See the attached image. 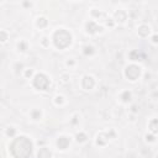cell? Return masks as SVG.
<instances>
[{
  "label": "cell",
  "mask_w": 158,
  "mask_h": 158,
  "mask_svg": "<svg viewBox=\"0 0 158 158\" xmlns=\"http://www.w3.org/2000/svg\"><path fill=\"white\" fill-rule=\"evenodd\" d=\"M49 85V79L43 74V73H38L34 77V87L38 90H47Z\"/></svg>",
  "instance_id": "1"
},
{
  "label": "cell",
  "mask_w": 158,
  "mask_h": 158,
  "mask_svg": "<svg viewBox=\"0 0 158 158\" xmlns=\"http://www.w3.org/2000/svg\"><path fill=\"white\" fill-rule=\"evenodd\" d=\"M141 76V68L136 64H131L125 68V77L131 82L137 80Z\"/></svg>",
  "instance_id": "2"
},
{
  "label": "cell",
  "mask_w": 158,
  "mask_h": 158,
  "mask_svg": "<svg viewBox=\"0 0 158 158\" xmlns=\"http://www.w3.org/2000/svg\"><path fill=\"white\" fill-rule=\"evenodd\" d=\"M85 30H87L88 34H97V32H101L103 27L98 26V24L95 22V21L90 20L89 22H87V25H85Z\"/></svg>",
  "instance_id": "3"
},
{
  "label": "cell",
  "mask_w": 158,
  "mask_h": 158,
  "mask_svg": "<svg viewBox=\"0 0 158 158\" xmlns=\"http://www.w3.org/2000/svg\"><path fill=\"white\" fill-rule=\"evenodd\" d=\"M69 143H70V140H69V137H67V136H61V137L57 139V147L62 151L67 150Z\"/></svg>",
  "instance_id": "4"
},
{
  "label": "cell",
  "mask_w": 158,
  "mask_h": 158,
  "mask_svg": "<svg viewBox=\"0 0 158 158\" xmlns=\"http://www.w3.org/2000/svg\"><path fill=\"white\" fill-rule=\"evenodd\" d=\"M38 158H51L52 157V152L47 148V147H41L38 153H37Z\"/></svg>",
  "instance_id": "5"
},
{
  "label": "cell",
  "mask_w": 158,
  "mask_h": 158,
  "mask_svg": "<svg viewBox=\"0 0 158 158\" xmlns=\"http://www.w3.org/2000/svg\"><path fill=\"white\" fill-rule=\"evenodd\" d=\"M151 32V28L148 25H141L140 28H139V35L141 37H147Z\"/></svg>",
  "instance_id": "6"
},
{
  "label": "cell",
  "mask_w": 158,
  "mask_h": 158,
  "mask_svg": "<svg viewBox=\"0 0 158 158\" xmlns=\"http://www.w3.org/2000/svg\"><path fill=\"white\" fill-rule=\"evenodd\" d=\"M150 131H151V133H153V135L158 133V119H153V120L150 122Z\"/></svg>",
  "instance_id": "7"
},
{
  "label": "cell",
  "mask_w": 158,
  "mask_h": 158,
  "mask_svg": "<svg viewBox=\"0 0 158 158\" xmlns=\"http://www.w3.org/2000/svg\"><path fill=\"white\" fill-rule=\"evenodd\" d=\"M87 140H88V136L84 133L83 131H80V132H78L76 135V141L78 143H84V142H87Z\"/></svg>",
  "instance_id": "8"
},
{
  "label": "cell",
  "mask_w": 158,
  "mask_h": 158,
  "mask_svg": "<svg viewBox=\"0 0 158 158\" xmlns=\"http://www.w3.org/2000/svg\"><path fill=\"white\" fill-rule=\"evenodd\" d=\"M131 97H132L131 91H129V90H125V91L121 94V100H122L124 103H129V101L131 100Z\"/></svg>",
  "instance_id": "9"
},
{
  "label": "cell",
  "mask_w": 158,
  "mask_h": 158,
  "mask_svg": "<svg viewBox=\"0 0 158 158\" xmlns=\"http://www.w3.org/2000/svg\"><path fill=\"white\" fill-rule=\"evenodd\" d=\"M94 52H95V48H94L93 46L87 45V46H84V47H83V53H84V55H87V56L93 55Z\"/></svg>",
  "instance_id": "10"
},
{
  "label": "cell",
  "mask_w": 158,
  "mask_h": 158,
  "mask_svg": "<svg viewBox=\"0 0 158 158\" xmlns=\"http://www.w3.org/2000/svg\"><path fill=\"white\" fill-rule=\"evenodd\" d=\"M17 49H19L20 52H26V51H27V42L20 41L19 43H17Z\"/></svg>",
  "instance_id": "11"
},
{
  "label": "cell",
  "mask_w": 158,
  "mask_h": 158,
  "mask_svg": "<svg viewBox=\"0 0 158 158\" xmlns=\"http://www.w3.org/2000/svg\"><path fill=\"white\" fill-rule=\"evenodd\" d=\"M41 116H42V112L40 110H32L31 111V118H32L34 120H41Z\"/></svg>",
  "instance_id": "12"
},
{
  "label": "cell",
  "mask_w": 158,
  "mask_h": 158,
  "mask_svg": "<svg viewBox=\"0 0 158 158\" xmlns=\"http://www.w3.org/2000/svg\"><path fill=\"white\" fill-rule=\"evenodd\" d=\"M55 103H56V105H63L66 103V99L63 95H56L55 97Z\"/></svg>",
  "instance_id": "13"
},
{
  "label": "cell",
  "mask_w": 158,
  "mask_h": 158,
  "mask_svg": "<svg viewBox=\"0 0 158 158\" xmlns=\"http://www.w3.org/2000/svg\"><path fill=\"white\" fill-rule=\"evenodd\" d=\"M146 141L147 142H150V143H153V142H156V137H154V135L153 133H146Z\"/></svg>",
  "instance_id": "14"
},
{
  "label": "cell",
  "mask_w": 158,
  "mask_h": 158,
  "mask_svg": "<svg viewBox=\"0 0 158 158\" xmlns=\"http://www.w3.org/2000/svg\"><path fill=\"white\" fill-rule=\"evenodd\" d=\"M66 64H67L68 67H72V66H74V64H76V62L73 61V59H68V61L66 62Z\"/></svg>",
  "instance_id": "15"
},
{
  "label": "cell",
  "mask_w": 158,
  "mask_h": 158,
  "mask_svg": "<svg viewBox=\"0 0 158 158\" xmlns=\"http://www.w3.org/2000/svg\"><path fill=\"white\" fill-rule=\"evenodd\" d=\"M151 40H152L153 43H158V35H157V34H156V35H153V36L151 37Z\"/></svg>",
  "instance_id": "16"
},
{
  "label": "cell",
  "mask_w": 158,
  "mask_h": 158,
  "mask_svg": "<svg viewBox=\"0 0 158 158\" xmlns=\"http://www.w3.org/2000/svg\"><path fill=\"white\" fill-rule=\"evenodd\" d=\"M156 158H158V154H157V157H156Z\"/></svg>",
  "instance_id": "17"
}]
</instances>
